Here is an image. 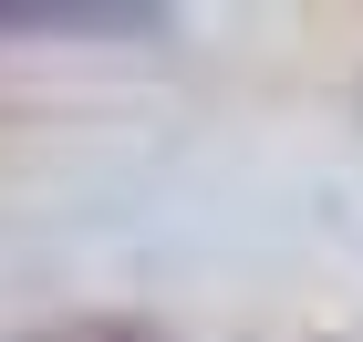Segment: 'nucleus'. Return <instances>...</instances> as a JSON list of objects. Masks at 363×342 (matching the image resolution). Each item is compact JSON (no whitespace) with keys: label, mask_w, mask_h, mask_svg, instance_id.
I'll list each match as a JSON object with an SVG mask.
<instances>
[{"label":"nucleus","mask_w":363,"mask_h":342,"mask_svg":"<svg viewBox=\"0 0 363 342\" xmlns=\"http://www.w3.org/2000/svg\"><path fill=\"white\" fill-rule=\"evenodd\" d=\"M31 342H167V332H145V321H52Z\"/></svg>","instance_id":"2"},{"label":"nucleus","mask_w":363,"mask_h":342,"mask_svg":"<svg viewBox=\"0 0 363 342\" xmlns=\"http://www.w3.org/2000/svg\"><path fill=\"white\" fill-rule=\"evenodd\" d=\"M0 31H21V42H156L167 11L156 0H0Z\"/></svg>","instance_id":"1"}]
</instances>
